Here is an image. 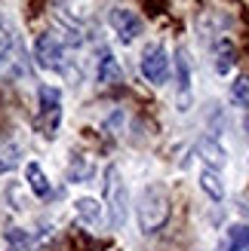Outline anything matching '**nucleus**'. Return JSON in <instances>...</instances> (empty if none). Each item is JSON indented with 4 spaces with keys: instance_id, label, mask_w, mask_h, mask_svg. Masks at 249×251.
I'll use <instances>...</instances> for the list:
<instances>
[{
    "instance_id": "nucleus-1",
    "label": "nucleus",
    "mask_w": 249,
    "mask_h": 251,
    "mask_svg": "<svg viewBox=\"0 0 249 251\" xmlns=\"http://www.w3.org/2000/svg\"><path fill=\"white\" fill-rule=\"evenodd\" d=\"M135 211H139L142 233H148V236L157 233L166 224V218H169V193H166V187L160 181L145 184V190L139 193V205H135Z\"/></svg>"
},
{
    "instance_id": "nucleus-2",
    "label": "nucleus",
    "mask_w": 249,
    "mask_h": 251,
    "mask_svg": "<svg viewBox=\"0 0 249 251\" xmlns=\"http://www.w3.org/2000/svg\"><path fill=\"white\" fill-rule=\"evenodd\" d=\"M105 208H108V224L114 230H120L129 215V193H126V181H123L117 166L105 169Z\"/></svg>"
},
{
    "instance_id": "nucleus-3",
    "label": "nucleus",
    "mask_w": 249,
    "mask_h": 251,
    "mask_svg": "<svg viewBox=\"0 0 249 251\" xmlns=\"http://www.w3.org/2000/svg\"><path fill=\"white\" fill-rule=\"evenodd\" d=\"M37 101H40V110H37V126L46 138L59 135L62 126V92L56 86H40L37 89Z\"/></svg>"
},
{
    "instance_id": "nucleus-4",
    "label": "nucleus",
    "mask_w": 249,
    "mask_h": 251,
    "mask_svg": "<svg viewBox=\"0 0 249 251\" xmlns=\"http://www.w3.org/2000/svg\"><path fill=\"white\" fill-rule=\"evenodd\" d=\"M34 58L43 71H56V74H65L68 71V49L65 43L59 40L56 34H40L34 43Z\"/></svg>"
},
{
    "instance_id": "nucleus-5",
    "label": "nucleus",
    "mask_w": 249,
    "mask_h": 251,
    "mask_svg": "<svg viewBox=\"0 0 249 251\" xmlns=\"http://www.w3.org/2000/svg\"><path fill=\"white\" fill-rule=\"evenodd\" d=\"M169 65H172V58H169L163 43H148L142 49V74L151 86L169 83Z\"/></svg>"
},
{
    "instance_id": "nucleus-6",
    "label": "nucleus",
    "mask_w": 249,
    "mask_h": 251,
    "mask_svg": "<svg viewBox=\"0 0 249 251\" xmlns=\"http://www.w3.org/2000/svg\"><path fill=\"white\" fill-rule=\"evenodd\" d=\"M108 25H111V31L117 34V40L120 43H132L135 37L142 34V19L135 16L132 9H126V6H117V9H111L108 12Z\"/></svg>"
},
{
    "instance_id": "nucleus-7",
    "label": "nucleus",
    "mask_w": 249,
    "mask_h": 251,
    "mask_svg": "<svg viewBox=\"0 0 249 251\" xmlns=\"http://www.w3.org/2000/svg\"><path fill=\"white\" fill-rule=\"evenodd\" d=\"M176 98H179V110H188V98H191V61H188V49L176 52Z\"/></svg>"
},
{
    "instance_id": "nucleus-8",
    "label": "nucleus",
    "mask_w": 249,
    "mask_h": 251,
    "mask_svg": "<svg viewBox=\"0 0 249 251\" xmlns=\"http://www.w3.org/2000/svg\"><path fill=\"white\" fill-rule=\"evenodd\" d=\"M6 251H43V239L22 227L6 230Z\"/></svg>"
},
{
    "instance_id": "nucleus-9",
    "label": "nucleus",
    "mask_w": 249,
    "mask_h": 251,
    "mask_svg": "<svg viewBox=\"0 0 249 251\" xmlns=\"http://www.w3.org/2000/svg\"><path fill=\"white\" fill-rule=\"evenodd\" d=\"M95 77H98V83H102V86H114V83L123 80V71H120V65H117V58L111 55V49H102V52H98Z\"/></svg>"
},
{
    "instance_id": "nucleus-10",
    "label": "nucleus",
    "mask_w": 249,
    "mask_h": 251,
    "mask_svg": "<svg viewBox=\"0 0 249 251\" xmlns=\"http://www.w3.org/2000/svg\"><path fill=\"white\" fill-rule=\"evenodd\" d=\"M25 181H28L31 193H34V196H40V199L53 193V184H49L46 172L40 169V162H28V166H25Z\"/></svg>"
},
{
    "instance_id": "nucleus-11",
    "label": "nucleus",
    "mask_w": 249,
    "mask_h": 251,
    "mask_svg": "<svg viewBox=\"0 0 249 251\" xmlns=\"http://www.w3.org/2000/svg\"><path fill=\"white\" fill-rule=\"evenodd\" d=\"M200 187H203V193L213 199V202H221V199H225V181H221V172L203 166L200 169Z\"/></svg>"
},
{
    "instance_id": "nucleus-12",
    "label": "nucleus",
    "mask_w": 249,
    "mask_h": 251,
    "mask_svg": "<svg viewBox=\"0 0 249 251\" xmlns=\"http://www.w3.org/2000/svg\"><path fill=\"white\" fill-rule=\"evenodd\" d=\"M74 211H77V218L86 227H95V224L102 221V205H98V199H93V196H80L77 202H74Z\"/></svg>"
},
{
    "instance_id": "nucleus-13",
    "label": "nucleus",
    "mask_w": 249,
    "mask_h": 251,
    "mask_svg": "<svg viewBox=\"0 0 249 251\" xmlns=\"http://www.w3.org/2000/svg\"><path fill=\"white\" fill-rule=\"evenodd\" d=\"M197 150L203 153V159H206V166H209V169H216V172H218L221 166H225V150H221V144L216 141V138H203Z\"/></svg>"
},
{
    "instance_id": "nucleus-14",
    "label": "nucleus",
    "mask_w": 249,
    "mask_h": 251,
    "mask_svg": "<svg viewBox=\"0 0 249 251\" xmlns=\"http://www.w3.org/2000/svg\"><path fill=\"white\" fill-rule=\"evenodd\" d=\"M225 251H249V227L246 224H231Z\"/></svg>"
},
{
    "instance_id": "nucleus-15",
    "label": "nucleus",
    "mask_w": 249,
    "mask_h": 251,
    "mask_svg": "<svg viewBox=\"0 0 249 251\" xmlns=\"http://www.w3.org/2000/svg\"><path fill=\"white\" fill-rule=\"evenodd\" d=\"M213 58H216V71L228 74L231 65H234V46H231V40H218L213 46Z\"/></svg>"
},
{
    "instance_id": "nucleus-16",
    "label": "nucleus",
    "mask_w": 249,
    "mask_h": 251,
    "mask_svg": "<svg viewBox=\"0 0 249 251\" xmlns=\"http://www.w3.org/2000/svg\"><path fill=\"white\" fill-rule=\"evenodd\" d=\"M231 101L237 104V107H243V110H249V77L246 74H237V77L231 80Z\"/></svg>"
},
{
    "instance_id": "nucleus-17",
    "label": "nucleus",
    "mask_w": 249,
    "mask_h": 251,
    "mask_svg": "<svg viewBox=\"0 0 249 251\" xmlns=\"http://www.w3.org/2000/svg\"><path fill=\"white\" fill-rule=\"evenodd\" d=\"M12 46H16V34H12L9 19L3 16V12H0V61H9Z\"/></svg>"
},
{
    "instance_id": "nucleus-18",
    "label": "nucleus",
    "mask_w": 249,
    "mask_h": 251,
    "mask_svg": "<svg viewBox=\"0 0 249 251\" xmlns=\"http://www.w3.org/2000/svg\"><path fill=\"white\" fill-rule=\"evenodd\" d=\"M16 162H19V147L16 144H0V175L16 169Z\"/></svg>"
}]
</instances>
